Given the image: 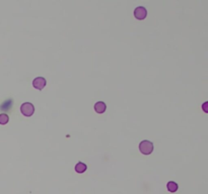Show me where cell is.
Returning <instances> with one entry per match:
<instances>
[{"instance_id": "obj_1", "label": "cell", "mask_w": 208, "mask_h": 194, "mask_svg": "<svg viewBox=\"0 0 208 194\" xmlns=\"http://www.w3.org/2000/svg\"><path fill=\"white\" fill-rule=\"evenodd\" d=\"M139 151L143 155H149L153 151V143L149 140H142L139 143Z\"/></svg>"}, {"instance_id": "obj_2", "label": "cell", "mask_w": 208, "mask_h": 194, "mask_svg": "<svg viewBox=\"0 0 208 194\" xmlns=\"http://www.w3.org/2000/svg\"><path fill=\"white\" fill-rule=\"evenodd\" d=\"M20 111L25 116L30 117V116L33 115L35 112V106L30 102H25L20 106Z\"/></svg>"}, {"instance_id": "obj_3", "label": "cell", "mask_w": 208, "mask_h": 194, "mask_svg": "<svg viewBox=\"0 0 208 194\" xmlns=\"http://www.w3.org/2000/svg\"><path fill=\"white\" fill-rule=\"evenodd\" d=\"M146 15H147V10H146L145 7L138 6L135 8V10H134L135 18H137V19H139V20H142L146 17Z\"/></svg>"}, {"instance_id": "obj_4", "label": "cell", "mask_w": 208, "mask_h": 194, "mask_svg": "<svg viewBox=\"0 0 208 194\" xmlns=\"http://www.w3.org/2000/svg\"><path fill=\"white\" fill-rule=\"evenodd\" d=\"M46 84H47L46 79L43 78V77H37V78H35L34 81H33L34 88H36V89H38V90L44 89V87L46 86Z\"/></svg>"}, {"instance_id": "obj_5", "label": "cell", "mask_w": 208, "mask_h": 194, "mask_svg": "<svg viewBox=\"0 0 208 194\" xmlns=\"http://www.w3.org/2000/svg\"><path fill=\"white\" fill-rule=\"evenodd\" d=\"M106 108H107V105L105 102L103 101H98L97 103L95 104V110L97 113H104L106 111Z\"/></svg>"}, {"instance_id": "obj_6", "label": "cell", "mask_w": 208, "mask_h": 194, "mask_svg": "<svg viewBox=\"0 0 208 194\" xmlns=\"http://www.w3.org/2000/svg\"><path fill=\"white\" fill-rule=\"evenodd\" d=\"M86 165H85L84 163H82V162H78L76 165H75V171L77 172V173H83V172L86 171Z\"/></svg>"}, {"instance_id": "obj_7", "label": "cell", "mask_w": 208, "mask_h": 194, "mask_svg": "<svg viewBox=\"0 0 208 194\" xmlns=\"http://www.w3.org/2000/svg\"><path fill=\"white\" fill-rule=\"evenodd\" d=\"M167 190H169L170 192H176V191L178 190V184L174 181L167 182Z\"/></svg>"}, {"instance_id": "obj_8", "label": "cell", "mask_w": 208, "mask_h": 194, "mask_svg": "<svg viewBox=\"0 0 208 194\" xmlns=\"http://www.w3.org/2000/svg\"><path fill=\"white\" fill-rule=\"evenodd\" d=\"M9 121V117L6 113L0 114V124H6Z\"/></svg>"}, {"instance_id": "obj_9", "label": "cell", "mask_w": 208, "mask_h": 194, "mask_svg": "<svg viewBox=\"0 0 208 194\" xmlns=\"http://www.w3.org/2000/svg\"><path fill=\"white\" fill-rule=\"evenodd\" d=\"M206 105H207V102H205L204 104H203V109H204V111H205V112H207V109H206Z\"/></svg>"}]
</instances>
